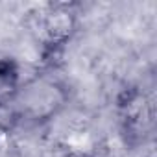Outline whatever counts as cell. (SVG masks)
<instances>
[{"mask_svg": "<svg viewBox=\"0 0 157 157\" xmlns=\"http://www.w3.org/2000/svg\"><path fill=\"white\" fill-rule=\"evenodd\" d=\"M11 100L15 102L21 117L32 122H46L54 118L67 104L68 93L65 85L48 78H33L24 85H19Z\"/></svg>", "mask_w": 157, "mask_h": 157, "instance_id": "1", "label": "cell"}, {"mask_svg": "<svg viewBox=\"0 0 157 157\" xmlns=\"http://www.w3.org/2000/svg\"><path fill=\"white\" fill-rule=\"evenodd\" d=\"M78 32V15L70 4H50L35 21L37 41L44 50L63 48Z\"/></svg>", "mask_w": 157, "mask_h": 157, "instance_id": "2", "label": "cell"}, {"mask_svg": "<svg viewBox=\"0 0 157 157\" xmlns=\"http://www.w3.org/2000/svg\"><path fill=\"white\" fill-rule=\"evenodd\" d=\"M0 85L17 89L21 85V65L13 57H2L0 59Z\"/></svg>", "mask_w": 157, "mask_h": 157, "instance_id": "3", "label": "cell"}, {"mask_svg": "<svg viewBox=\"0 0 157 157\" xmlns=\"http://www.w3.org/2000/svg\"><path fill=\"white\" fill-rule=\"evenodd\" d=\"M46 157H87V155H83L82 151H78L74 148H57V150L50 151Z\"/></svg>", "mask_w": 157, "mask_h": 157, "instance_id": "4", "label": "cell"}]
</instances>
